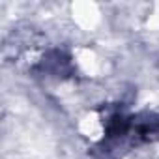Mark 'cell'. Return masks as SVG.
<instances>
[{
	"instance_id": "6da1fadb",
	"label": "cell",
	"mask_w": 159,
	"mask_h": 159,
	"mask_svg": "<svg viewBox=\"0 0 159 159\" xmlns=\"http://www.w3.org/2000/svg\"><path fill=\"white\" fill-rule=\"evenodd\" d=\"M38 67H39L45 75H49V77H58V79L67 77V75L71 73V69H73L71 58H69L64 51H60V49H52V51L45 52L43 58L39 60V66H38Z\"/></svg>"
}]
</instances>
